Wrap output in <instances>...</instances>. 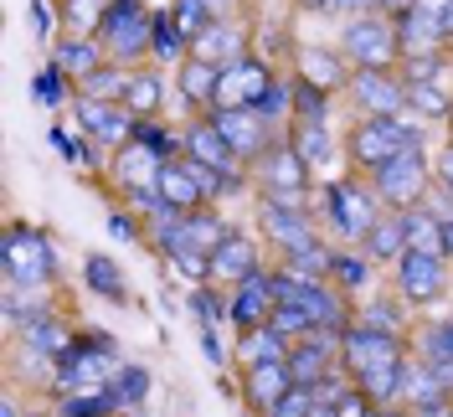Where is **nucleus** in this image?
I'll return each instance as SVG.
<instances>
[{"label": "nucleus", "mask_w": 453, "mask_h": 417, "mask_svg": "<svg viewBox=\"0 0 453 417\" xmlns=\"http://www.w3.org/2000/svg\"><path fill=\"white\" fill-rule=\"evenodd\" d=\"M418 144H423V124H412L407 113H361V124L345 139L350 160L366 170V175L381 166H392L402 150H418Z\"/></svg>", "instance_id": "nucleus-1"}, {"label": "nucleus", "mask_w": 453, "mask_h": 417, "mask_svg": "<svg viewBox=\"0 0 453 417\" xmlns=\"http://www.w3.org/2000/svg\"><path fill=\"white\" fill-rule=\"evenodd\" d=\"M0 268H5V283H16V289H47V283H57L52 237L31 222H11L5 227V248H0Z\"/></svg>", "instance_id": "nucleus-2"}, {"label": "nucleus", "mask_w": 453, "mask_h": 417, "mask_svg": "<svg viewBox=\"0 0 453 417\" xmlns=\"http://www.w3.org/2000/svg\"><path fill=\"white\" fill-rule=\"evenodd\" d=\"M119 345L109 335H78L73 351L52 366V391L57 397H73V391H93V387H109V376L119 371Z\"/></svg>", "instance_id": "nucleus-3"}, {"label": "nucleus", "mask_w": 453, "mask_h": 417, "mask_svg": "<svg viewBox=\"0 0 453 417\" xmlns=\"http://www.w3.org/2000/svg\"><path fill=\"white\" fill-rule=\"evenodd\" d=\"M104 42V52L113 62H140L150 57V36H155V16L144 11L140 0H109L104 5V21L93 31Z\"/></svg>", "instance_id": "nucleus-4"}, {"label": "nucleus", "mask_w": 453, "mask_h": 417, "mask_svg": "<svg viewBox=\"0 0 453 417\" xmlns=\"http://www.w3.org/2000/svg\"><path fill=\"white\" fill-rule=\"evenodd\" d=\"M402 356H407V345H402V335H392V330H376L366 320H350V325L340 330V371H345L350 382H361V376L402 361Z\"/></svg>", "instance_id": "nucleus-5"}, {"label": "nucleus", "mask_w": 453, "mask_h": 417, "mask_svg": "<svg viewBox=\"0 0 453 417\" xmlns=\"http://www.w3.org/2000/svg\"><path fill=\"white\" fill-rule=\"evenodd\" d=\"M427 186H433V166H427L423 144L418 150H402L392 166L371 170V191L381 196L392 212H407V206H418L427 196Z\"/></svg>", "instance_id": "nucleus-6"}, {"label": "nucleus", "mask_w": 453, "mask_h": 417, "mask_svg": "<svg viewBox=\"0 0 453 417\" xmlns=\"http://www.w3.org/2000/svg\"><path fill=\"white\" fill-rule=\"evenodd\" d=\"M340 52L350 57V67H392L396 57H402L396 21H387L381 11L350 16V21H345V36H340Z\"/></svg>", "instance_id": "nucleus-7"}, {"label": "nucleus", "mask_w": 453, "mask_h": 417, "mask_svg": "<svg viewBox=\"0 0 453 417\" xmlns=\"http://www.w3.org/2000/svg\"><path fill=\"white\" fill-rule=\"evenodd\" d=\"M376 201H381V196L366 191L356 175H350V181H330V186H325V217H330V227H335L345 243H361L371 232V222L381 217Z\"/></svg>", "instance_id": "nucleus-8"}, {"label": "nucleus", "mask_w": 453, "mask_h": 417, "mask_svg": "<svg viewBox=\"0 0 453 417\" xmlns=\"http://www.w3.org/2000/svg\"><path fill=\"white\" fill-rule=\"evenodd\" d=\"M257 227H263V237H268L279 252L319 243L314 217L299 206V196H263V206H257Z\"/></svg>", "instance_id": "nucleus-9"}, {"label": "nucleus", "mask_w": 453, "mask_h": 417, "mask_svg": "<svg viewBox=\"0 0 453 417\" xmlns=\"http://www.w3.org/2000/svg\"><path fill=\"white\" fill-rule=\"evenodd\" d=\"M211 124L222 129V139L242 166H257L273 150V119L263 109H211Z\"/></svg>", "instance_id": "nucleus-10"}, {"label": "nucleus", "mask_w": 453, "mask_h": 417, "mask_svg": "<svg viewBox=\"0 0 453 417\" xmlns=\"http://www.w3.org/2000/svg\"><path fill=\"white\" fill-rule=\"evenodd\" d=\"M392 274H396V299H402V305H433V299H443V289H449V258L407 248L392 263Z\"/></svg>", "instance_id": "nucleus-11"}, {"label": "nucleus", "mask_w": 453, "mask_h": 417, "mask_svg": "<svg viewBox=\"0 0 453 417\" xmlns=\"http://www.w3.org/2000/svg\"><path fill=\"white\" fill-rule=\"evenodd\" d=\"M140 129V119L129 113V104H109V98H83L78 93V135L93 139V144H109V150H124Z\"/></svg>", "instance_id": "nucleus-12"}, {"label": "nucleus", "mask_w": 453, "mask_h": 417, "mask_svg": "<svg viewBox=\"0 0 453 417\" xmlns=\"http://www.w3.org/2000/svg\"><path fill=\"white\" fill-rule=\"evenodd\" d=\"M273 274L268 268H257V274H248L242 283H232V299H226V325L237 335L248 330H263L268 320H273Z\"/></svg>", "instance_id": "nucleus-13"}, {"label": "nucleus", "mask_w": 453, "mask_h": 417, "mask_svg": "<svg viewBox=\"0 0 453 417\" xmlns=\"http://www.w3.org/2000/svg\"><path fill=\"white\" fill-rule=\"evenodd\" d=\"M288 391H294L288 356L283 361H242V407H248V417H268Z\"/></svg>", "instance_id": "nucleus-14"}, {"label": "nucleus", "mask_w": 453, "mask_h": 417, "mask_svg": "<svg viewBox=\"0 0 453 417\" xmlns=\"http://www.w3.org/2000/svg\"><path fill=\"white\" fill-rule=\"evenodd\" d=\"M273 88V73L257 62V57H237L222 67V83H217V109H257Z\"/></svg>", "instance_id": "nucleus-15"}, {"label": "nucleus", "mask_w": 453, "mask_h": 417, "mask_svg": "<svg viewBox=\"0 0 453 417\" xmlns=\"http://www.w3.org/2000/svg\"><path fill=\"white\" fill-rule=\"evenodd\" d=\"M16 340H21V351H31L36 361H62L67 351H73V340H78V330L57 314V309H36V314H27L21 325H16Z\"/></svg>", "instance_id": "nucleus-16"}, {"label": "nucleus", "mask_w": 453, "mask_h": 417, "mask_svg": "<svg viewBox=\"0 0 453 417\" xmlns=\"http://www.w3.org/2000/svg\"><path fill=\"white\" fill-rule=\"evenodd\" d=\"M396 42H402V57H443L449 52V31H443L438 11L427 0L396 11Z\"/></svg>", "instance_id": "nucleus-17"}, {"label": "nucleus", "mask_w": 453, "mask_h": 417, "mask_svg": "<svg viewBox=\"0 0 453 417\" xmlns=\"http://www.w3.org/2000/svg\"><path fill=\"white\" fill-rule=\"evenodd\" d=\"M257 186H263V196H304L310 191V166L299 160V150L283 139V144H273L263 160L253 166Z\"/></svg>", "instance_id": "nucleus-18"}, {"label": "nucleus", "mask_w": 453, "mask_h": 417, "mask_svg": "<svg viewBox=\"0 0 453 417\" xmlns=\"http://www.w3.org/2000/svg\"><path fill=\"white\" fill-rule=\"evenodd\" d=\"M180 139H186V160H196V166H211L217 175H226V181L237 186V175H242V160L232 155V144H226L222 129L211 124V113H206V119H196V124H191V129H186Z\"/></svg>", "instance_id": "nucleus-19"}, {"label": "nucleus", "mask_w": 453, "mask_h": 417, "mask_svg": "<svg viewBox=\"0 0 453 417\" xmlns=\"http://www.w3.org/2000/svg\"><path fill=\"white\" fill-rule=\"evenodd\" d=\"M350 93H356L361 113H402L407 109V83L392 78L387 67H356Z\"/></svg>", "instance_id": "nucleus-20"}, {"label": "nucleus", "mask_w": 453, "mask_h": 417, "mask_svg": "<svg viewBox=\"0 0 453 417\" xmlns=\"http://www.w3.org/2000/svg\"><path fill=\"white\" fill-rule=\"evenodd\" d=\"M160 166H165V160H160L150 144L129 139V144L119 150V160H113V175H119L124 196L129 191H160Z\"/></svg>", "instance_id": "nucleus-21"}, {"label": "nucleus", "mask_w": 453, "mask_h": 417, "mask_svg": "<svg viewBox=\"0 0 453 417\" xmlns=\"http://www.w3.org/2000/svg\"><path fill=\"white\" fill-rule=\"evenodd\" d=\"M299 78L314 88H325V93H335V88H350L356 78V67H350V57L345 52H325V47H299Z\"/></svg>", "instance_id": "nucleus-22"}, {"label": "nucleus", "mask_w": 453, "mask_h": 417, "mask_svg": "<svg viewBox=\"0 0 453 417\" xmlns=\"http://www.w3.org/2000/svg\"><path fill=\"white\" fill-rule=\"evenodd\" d=\"M191 57H201V62H217V67H226V62L248 57V31L237 27L232 16H222V21H211V27L201 31L196 42H191Z\"/></svg>", "instance_id": "nucleus-23"}, {"label": "nucleus", "mask_w": 453, "mask_h": 417, "mask_svg": "<svg viewBox=\"0 0 453 417\" xmlns=\"http://www.w3.org/2000/svg\"><path fill=\"white\" fill-rule=\"evenodd\" d=\"M248 274H257V248L253 237L226 232L222 243L211 248V283H242Z\"/></svg>", "instance_id": "nucleus-24"}, {"label": "nucleus", "mask_w": 453, "mask_h": 417, "mask_svg": "<svg viewBox=\"0 0 453 417\" xmlns=\"http://www.w3.org/2000/svg\"><path fill=\"white\" fill-rule=\"evenodd\" d=\"M175 83H180V98L196 104V109H217V83H222V67L217 62H201V57H186L175 67Z\"/></svg>", "instance_id": "nucleus-25"}, {"label": "nucleus", "mask_w": 453, "mask_h": 417, "mask_svg": "<svg viewBox=\"0 0 453 417\" xmlns=\"http://www.w3.org/2000/svg\"><path fill=\"white\" fill-rule=\"evenodd\" d=\"M402 232H407V248L412 252H433V258H449L443 248V217H438V206H407L402 212Z\"/></svg>", "instance_id": "nucleus-26"}, {"label": "nucleus", "mask_w": 453, "mask_h": 417, "mask_svg": "<svg viewBox=\"0 0 453 417\" xmlns=\"http://www.w3.org/2000/svg\"><path fill=\"white\" fill-rule=\"evenodd\" d=\"M83 289H93L109 305H129V278H124V268L113 263L109 252H88L83 258Z\"/></svg>", "instance_id": "nucleus-27"}, {"label": "nucleus", "mask_w": 453, "mask_h": 417, "mask_svg": "<svg viewBox=\"0 0 453 417\" xmlns=\"http://www.w3.org/2000/svg\"><path fill=\"white\" fill-rule=\"evenodd\" d=\"M361 252H366L371 263H396L402 252H407V232H402V212H381L371 232L361 237Z\"/></svg>", "instance_id": "nucleus-28"}, {"label": "nucleus", "mask_w": 453, "mask_h": 417, "mask_svg": "<svg viewBox=\"0 0 453 417\" xmlns=\"http://www.w3.org/2000/svg\"><path fill=\"white\" fill-rule=\"evenodd\" d=\"M52 62L78 83V78H88L93 67H104L109 62V52H104V42L98 36H73V42H57L52 47Z\"/></svg>", "instance_id": "nucleus-29"}, {"label": "nucleus", "mask_w": 453, "mask_h": 417, "mask_svg": "<svg viewBox=\"0 0 453 417\" xmlns=\"http://www.w3.org/2000/svg\"><path fill=\"white\" fill-rule=\"evenodd\" d=\"M288 144L299 150V160L304 166H330V155H335V135L325 129V119H294V129H288Z\"/></svg>", "instance_id": "nucleus-30"}, {"label": "nucleus", "mask_w": 453, "mask_h": 417, "mask_svg": "<svg viewBox=\"0 0 453 417\" xmlns=\"http://www.w3.org/2000/svg\"><path fill=\"white\" fill-rule=\"evenodd\" d=\"M407 83V113H418V119H453V98H449V83L443 78H402Z\"/></svg>", "instance_id": "nucleus-31"}, {"label": "nucleus", "mask_w": 453, "mask_h": 417, "mask_svg": "<svg viewBox=\"0 0 453 417\" xmlns=\"http://www.w3.org/2000/svg\"><path fill=\"white\" fill-rule=\"evenodd\" d=\"M109 397L119 413H140L144 397H150V371L144 366H119L109 376Z\"/></svg>", "instance_id": "nucleus-32"}, {"label": "nucleus", "mask_w": 453, "mask_h": 417, "mask_svg": "<svg viewBox=\"0 0 453 417\" xmlns=\"http://www.w3.org/2000/svg\"><path fill=\"white\" fill-rule=\"evenodd\" d=\"M129 78H134V73H124V62H104V67H93L88 78H78V93H83V98H109V104H124Z\"/></svg>", "instance_id": "nucleus-33"}, {"label": "nucleus", "mask_w": 453, "mask_h": 417, "mask_svg": "<svg viewBox=\"0 0 453 417\" xmlns=\"http://www.w3.org/2000/svg\"><path fill=\"white\" fill-rule=\"evenodd\" d=\"M288 335L273 330V325H263V330H248V335H237V356L242 361H283L288 356Z\"/></svg>", "instance_id": "nucleus-34"}, {"label": "nucleus", "mask_w": 453, "mask_h": 417, "mask_svg": "<svg viewBox=\"0 0 453 417\" xmlns=\"http://www.w3.org/2000/svg\"><path fill=\"white\" fill-rule=\"evenodd\" d=\"M175 232H180L186 243H196V248L211 252V248L226 237V232H232V227H226L222 217L211 212V206H196V212H186V217H180V227H175Z\"/></svg>", "instance_id": "nucleus-35"}, {"label": "nucleus", "mask_w": 453, "mask_h": 417, "mask_svg": "<svg viewBox=\"0 0 453 417\" xmlns=\"http://www.w3.org/2000/svg\"><path fill=\"white\" fill-rule=\"evenodd\" d=\"M124 104L134 119H155L160 104H165V83H160V73H134L129 78V93H124Z\"/></svg>", "instance_id": "nucleus-36"}, {"label": "nucleus", "mask_w": 453, "mask_h": 417, "mask_svg": "<svg viewBox=\"0 0 453 417\" xmlns=\"http://www.w3.org/2000/svg\"><path fill=\"white\" fill-rule=\"evenodd\" d=\"M57 417H119L109 387L93 391H73V397H57Z\"/></svg>", "instance_id": "nucleus-37"}, {"label": "nucleus", "mask_w": 453, "mask_h": 417, "mask_svg": "<svg viewBox=\"0 0 453 417\" xmlns=\"http://www.w3.org/2000/svg\"><path fill=\"white\" fill-rule=\"evenodd\" d=\"M150 57H155V62H186V57H191V42L180 36V27H175V16H155Z\"/></svg>", "instance_id": "nucleus-38"}, {"label": "nucleus", "mask_w": 453, "mask_h": 417, "mask_svg": "<svg viewBox=\"0 0 453 417\" xmlns=\"http://www.w3.org/2000/svg\"><path fill=\"white\" fill-rule=\"evenodd\" d=\"M330 283L345 289V294L366 289V283H371V258L361 248H356V252H335V263H330Z\"/></svg>", "instance_id": "nucleus-39"}, {"label": "nucleus", "mask_w": 453, "mask_h": 417, "mask_svg": "<svg viewBox=\"0 0 453 417\" xmlns=\"http://www.w3.org/2000/svg\"><path fill=\"white\" fill-rule=\"evenodd\" d=\"M330 263H335V252L319 248V243L283 252V268H294V274H304V278H330Z\"/></svg>", "instance_id": "nucleus-40"}, {"label": "nucleus", "mask_w": 453, "mask_h": 417, "mask_svg": "<svg viewBox=\"0 0 453 417\" xmlns=\"http://www.w3.org/2000/svg\"><path fill=\"white\" fill-rule=\"evenodd\" d=\"M418 356H423V361L453 366V320H443V325H427V330L418 335Z\"/></svg>", "instance_id": "nucleus-41"}, {"label": "nucleus", "mask_w": 453, "mask_h": 417, "mask_svg": "<svg viewBox=\"0 0 453 417\" xmlns=\"http://www.w3.org/2000/svg\"><path fill=\"white\" fill-rule=\"evenodd\" d=\"M170 16H175V27H180V36H186V42H196L201 31L217 21L206 0H175V11H170Z\"/></svg>", "instance_id": "nucleus-42"}, {"label": "nucleus", "mask_w": 453, "mask_h": 417, "mask_svg": "<svg viewBox=\"0 0 453 417\" xmlns=\"http://www.w3.org/2000/svg\"><path fill=\"white\" fill-rule=\"evenodd\" d=\"M31 98H36L42 109H57V104L67 98V73H62L57 62H52V67H42V73L31 78Z\"/></svg>", "instance_id": "nucleus-43"}, {"label": "nucleus", "mask_w": 453, "mask_h": 417, "mask_svg": "<svg viewBox=\"0 0 453 417\" xmlns=\"http://www.w3.org/2000/svg\"><path fill=\"white\" fill-rule=\"evenodd\" d=\"M273 330H283L288 340H299V335H314L319 325H314V314L304 305H273V320H268Z\"/></svg>", "instance_id": "nucleus-44"}, {"label": "nucleus", "mask_w": 453, "mask_h": 417, "mask_svg": "<svg viewBox=\"0 0 453 417\" xmlns=\"http://www.w3.org/2000/svg\"><path fill=\"white\" fill-rule=\"evenodd\" d=\"M325 109H330V93L314 83H294V119H325Z\"/></svg>", "instance_id": "nucleus-45"}, {"label": "nucleus", "mask_w": 453, "mask_h": 417, "mask_svg": "<svg viewBox=\"0 0 453 417\" xmlns=\"http://www.w3.org/2000/svg\"><path fill=\"white\" fill-rule=\"evenodd\" d=\"M191 314H196L201 325H211V330H217V325L226 320V305L217 299V289H206V283H196V294H191Z\"/></svg>", "instance_id": "nucleus-46"}, {"label": "nucleus", "mask_w": 453, "mask_h": 417, "mask_svg": "<svg viewBox=\"0 0 453 417\" xmlns=\"http://www.w3.org/2000/svg\"><path fill=\"white\" fill-rule=\"evenodd\" d=\"M330 407H335V417H366L371 407H376V402H371L366 391H361V387H356V382H350V387L340 391V397H335V402H330Z\"/></svg>", "instance_id": "nucleus-47"}, {"label": "nucleus", "mask_w": 453, "mask_h": 417, "mask_svg": "<svg viewBox=\"0 0 453 417\" xmlns=\"http://www.w3.org/2000/svg\"><path fill=\"white\" fill-rule=\"evenodd\" d=\"M257 109L268 113L273 124H279V113H294V83H279V78H273V88H268V98H263Z\"/></svg>", "instance_id": "nucleus-48"}, {"label": "nucleus", "mask_w": 453, "mask_h": 417, "mask_svg": "<svg viewBox=\"0 0 453 417\" xmlns=\"http://www.w3.org/2000/svg\"><path fill=\"white\" fill-rule=\"evenodd\" d=\"M310 407H314V387H294V391H288V397H283V402H279V407H273L268 417H304Z\"/></svg>", "instance_id": "nucleus-49"}, {"label": "nucleus", "mask_w": 453, "mask_h": 417, "mask_svg": "<svg viewBox=\"0 0 453 417\" xmlns=\"http://www.w3.org/2000/svg\"><path fill=\"white\" fill-rule=\"evenodd\" d=\"M129 212H134V206H129ZM129 212H124V206H119V212H109V237H119V243H140V237H144L140 222H134Z\"/></svg>", "instance_id": "nucleus-50"}, {"label": "nucleus", "mask_w": 453, "mask_h": 417, "mask_svg": "<svg viewBox=\"0 0 453 417\" xmlns=\"http://www.w3.org/2000/svg\"><path fill=\"white\" fill-rule=\"evenodd\" d=\"M433 175H438L443 191H453V144H443V155H438V170H433Z\"/></svg>", "instance_id": "nucleus-51"}, {"label": "nucleus", "mask_w": 453, "mask_h": 417, "mask_svg": "<svg viewBox=\"0 0 453 417\" xmlns=\"http://www.w3.org/2000/svg\"><path fill=\"white\" fill-rule=\"evenodd\" d=\"M31 27H36V36H42V42L52 36V16H47V5H42V0H31Z\"/></svg>", "instance_id": "nucleus-52"}, {"label": "nucleus", "mask_w": 453, "mask_h": 417, "mask_svg": "<svg viewBox=\"0 0 453 417\" xmlns=\"http://www.w3.org/2000/svg\"><path fill=\"white\" fill-rule=\"evenodd\" d=\"M412 417H453V397L449 402H427V407H407Z\"/></svg>", "instance_id": "nucleus-53"}, {"label": "nucleus", "mask_w": 453, "mask_h": 417, "mask_svg": "<svg viewBox=\"0 0 453 417\" xmlns=\"http://www.w3.org/2000/svg\"><path fill=\"white\" fill-rule=\"evenodd\" d=\"M433 11H438V21H443V31H449V42H453V0H427Z\"/></svg>", "instance_id": "nucleus-54"}, {"label": "nucleus", "mask_w": 453, "mask_h": 417, "mask_svg": "<svg viewBox=\"0 0 453 417\" xmlns=\"http://www.w3.org/2000/svg\"><path fill=\"white\" fill-rule=\"evenodd\" d=\"M366 417H412V413H407V407H402V402H392V407H371Z\"/></svg>", "instance_id": "nucleus-55"}, {"label": "nucleus", "mask_w": 453, "mask_h": 417, "mask_svg": "<svg viewBox=\"0 0 453 417\" xmlns=\"http://www.w3.org/2000/svg\"><path fill=\"white\" fill-rule=\"evenodd\" d=\"M304 417H335V407H330V402H319V397H314V407Z\"/></svg>", "instance_id": "nucleus-56"}, {"label": "nucleus", "mask_w": 453, "mask_h": 417, "mask_svg": "<svg viewBox=\"0 0 453 417\" xmlns=\"http://www.w3.org/2000/svg\"><path fill=\"white\" fill-rule=\"evenodd\" d=\"M443 248H449V263H453V217L443 222Z\"/></svg>", "instance_id": "nucleus-57"}, {"label": "nucleus", "mask_w": 453, "mask_h": 417, "mask_svg": "<svg viewBox=\"0 0 453 417\" xmlns=\"http://www.w3.org/2000/svg\"><path fill=\"white\" fill-rule=\"evenodd\" d=\"M387 11H407V5H418V0H381Z\"/></svg>", "instance_id": "nucleus-58"}, {"label": "nucleus", "mask_w": 453, "mask_h": 417, "mask_svg": "<svg viewBox=\"0 0 453 417\" xmlns=\"http://www.w3.org/2000/svg\"><path fill=\"white\" fill-rule=\"evenodd\" d=\"M0 417H27V413H21V407H16V402H11V407H5V413H0Z\"/></svg>", "instance_id": "nucleus-59"}, {"label": "nucleus", "mask_w": 453, "mask_h": 417, "mask_svg": "<svg viewBox=\"0 0 453 417\" xmlns=\"http://www.w3.org/2000/svg\"><path fill=\"white\" fill-rule=\"evenodd\" d=\"M304 5H310V11H319V5H325V0H304Z\"/></svg>", "instance_id": "nucleus-60"}, {"label": "nucleus", "mask_w": 453, "mask_h": 417, "mask_svg": "<svg viewBox=\"0 0 453 417\" xmlns=\"http://www.w3.org/2000/svg\"><path fill=\"white\" fill-rule=\"evenodd\" d=\"M119 417H134V413H119Z\"/></svg>", "instance_id": "nucleus-61"}]
</instances>
